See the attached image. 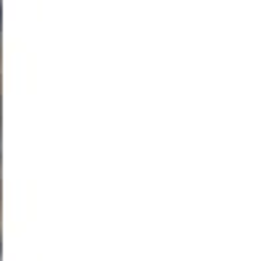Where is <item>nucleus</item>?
Segmentation results:
<instances>
[{
    "mask_svg": "<svg viewBox=\"0 0 263 261\" xmlns=\"http://www.w3.org/2000/svg\"><path fill=\"white\" fill-rule=\"evenodd\" d=\"M0 261H3V246H0Z\"/></svg>",
    "mask_w": 263,
    "mask_h": 261,
    "instance_id": "1",
    "label": "nucleus"
}]
</instances>
